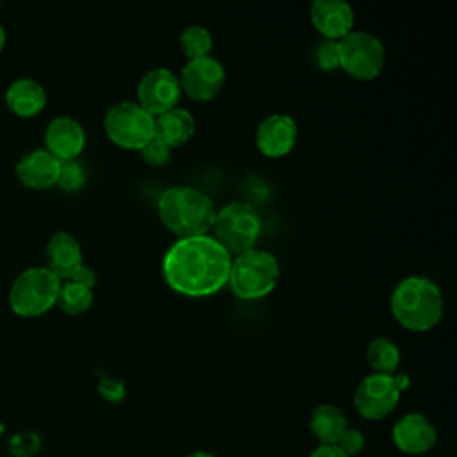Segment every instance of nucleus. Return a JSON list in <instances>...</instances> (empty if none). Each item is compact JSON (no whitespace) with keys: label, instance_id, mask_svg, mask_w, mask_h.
Returning a JSON list of instances; mask_svg holds the SVG:
<instances>
[{"label":"nucleus","instance_id":"obj_6","mask_svg":"<svg viewBox=\"0 0 457 457\" xmlns=\"http://www.w3.org/2000/svg\"><path fill=\"white\" fill-rule=\"evenodd\" d=\"M61 280L46 266H32L21 271L11 289V309L23 318H34L45 314L55 305Z\"/></svg>","mask_w":457,"mask_h":457},{"label":"nucleus","instance_id":"obj_10","mask_svg":"<svg viewBox=\"0 0 457 457\" xmlns=\"http://www.w3.org/2000/svg\"><path fill=\"white\" fill-rule=\"evenodd\" d=\"M225 68L223 64L212 57H198V59H187L184 64L179 82L180 89L191 98L198 102H207L212 100L221 87L225 86Z\"/></svg>","mask_w":457,"mask_h":457},{"label":"nucleus","instance_id":"obj_28","mask_svg":"<svg viewBox=\"0 0 457 457\" xmlns=\"http://www.w3.org/2000/svg\"><path fill=\"white\" fill-rule=\"evenodd\" d=\"M364 445H366V441H364L362 432L357 430V428H350V427L341 434V437H339L337 443H336V446H337L346 457H355V455L362 453Z\"/></svg>","mask_w":457,"mask_h":457},{"label":"nucleus","instance_id":"obj_26","mask_svg":"<svg viewBox=\"0 0 457 457\" xmlns=\"http://www.w3.org/2000/svg\"><path fill=\"white\" fill-rule=\"evenodd\" d=\"M314 59L321 70L332 71L339 68V45L332 39H323L314 48Z\"/></svg>","mask_w":457,"mask_h":457},{"label":"nucleus","instance_id":"obj_20","mask_svg":"<svg viewBox=\"0 0 457 457\" xmlns=\"http://www.w3.org/2000/svg\"><path fill=\"white\" fill-rule=\"evenodd\" d=\"M309 428L320 445H336L341 434L348 428V421L339 407L332 403H321L312 409Z\"/></svg>","mask_w":457,"mask_h":457},{"label":"nucleus","instance_id":"obj_4","mask_svg":"<svg viewBox=\"0 0 457 457\" xmlns=\"http://www.w3.org/2000/svg\"><path fill=\"white\" fill-rule=\"evenodd\" d=\"M278 275L277 257L268 250L252 248L232 259L228 286L241 300H257L275 289Z\"/></svg>","mask_w":457,"mask_h":457},{"label":"nucleus","instance_id":"obj_15","mask_svg":"<svg viewBox=\"0 0 457 457\" xmlns=\"http://www.w3.org/2000/svg\"><path fill=\"white\" fill-rule=\"evenodd\" d=\"M45 145L46 150L59 161L77 159V155L84 150L86 132L75 118L57 116L46 125Z\"/></svg>","mask_w":457,"mask_h":457},{"label":"nucleus","instance_id":"obj_2","mask_svg":"<svg viewBox=\"0 0 457 457\" xmlns=\"http://www.w3.org/2000/svg\"><path fill=\"white\" fill-rule=\"evenodd\" d=\"M161 221L179 239L205 236L212 230L216 207L214 202L200 189L191 186H171L157 200Z\"/></svg>","mask_w":457,"mask_h":457},{"label":"nucleus","instance_id":"obj_31","mask_svg":"<svg viewBox=\"0 0 457 457\" xmlns=\"http://www.w3.org/2000/svg\"><path fill=\"white\" fill-rule=\"evenodd\" d=\"M309 457H346L336 445H318Z\"/></svg>","mask_w":457,"mask_h":457},{"label":"nucleus","instance_id":"obj_33","mask_svg":"<svg viewBox=\"0 0 457 457\" xmlns=\"http://www.w3.org/2000/svg\"><path fill=\"white\" fill-rule=\"evenodd\" d=\"M4 45H5V30H4V27L0 25V50L4 48Z\"/></svg>","mask_w":457,"mask_h":457},{"label":"nucleus","instance_id":"obj_16","mask_svg":"<svg viewBox=\"0 0 457 457\" xmlns=\"http://www.w3.org/2000/svg\"><path fill=\"white\" fill-rule=\"evenodd\" d=\"M61 170V161L46 148H36L21 155L16 162L18 180L30 189H48L55 186Z\"/></svg>","mask_w":457,"mask_h":457},{"label":"nucleus","instance_id":"obj_27","mask_svg":"<svg viewBox=\"0 0 457 457\" xmlns=\"http://www.w3.org/2000/svg\"><path fill=\"white\" fill-rule=\"evenodd\" d=\"M139 154H141V157H143V161L145 162H148V164H152V166H162V164H166L168 161H170V152H171V148H168L159 137H152L143 148H139L137 150Z\"/></svg>","mask_w":457,"mask_h":457},{"label":"nucleus","instance_id":"obj_21","mask_svg":"<svg viewBox=\"0 0 457 457\" xmlns=\"http://www.w3.org/2000/svg\"><path fill=\"white\" fill-rule=\"evenodd\" d=\"M400 348L387 337H375L366 348V361L373 373L395 375L400 366Z\"/></svg>","mask_w":457,"mask_h":457},{"label":"nucleus","instance_id":"obj_12","mask_svg":"<svg viewBox=\"0 0 457 457\" xmlns=\"http://www.w3.org/2000/svg\"><path fill=\"white\" fill-rule=\"evenodd\" d=\"M298 139L296 121L284 112H275L266 116L255 132V143L261 154L266 157H284L287 155Z\"/></svg>","mask_w":457,"mask_h":457},{"label":"nucleus","instance_id":"obj_23","mask_svg":"<svg viewBox=\"0 0 457 457\" xmlns=\"http://www.w3.org/2000/svg\"><path fill=\"white\" fill-rule=\"evenodd\" d=\"M180 50L187 59H198L211 55L212 48V36L202 25H187L180 32Z\"/></svg>","mask_w":457,"mask_h":457},{"label":"nucleus","instance_id":"obj_25","mask_svg":"<svg viewBox=\"0 0 457 457\" xmlns=\"http://www.w3.org/2000/svg\"><path fill=\"white\" fill-rule=\"evenodd\" d=\"M39 448H41V437L37 432H32V430L18 432L9 441V452L14 457H32L39 452Z\"/></svg>","mask_w":457,"mask_h":457},{"label":"nucleus","instance_id":"obj_11","mask_svg":"<svg viewBox=\"0 0 457 457\" xmlns=\"http://www.w3.org/2000/svg\"><path fill=\"white\" fill-rule=\"evenodd\" d=\"M180 95L179 77L164 66L148 70L137 84V104L152 116H159L177 107Z\"/></svg>","mask_w":457,"mask_h":457},{"label":"nucleus","instance_id":"obj_7","mask_svg":"<svg viewBox=\"0 0 457 457\" xmlns=\"http://www.w3.org/2000/svg\"><path fill=\"white\" fill-rule=\"evenodd\" d=\"M154 121L155 116L137 102L121 100L105 112L104 129L114 145L127 150H139L154 137Z\"/></svg>","mask_w":457,"mask_h":457},{"label":"nucleus","instance_id":"obj_30","mask_svg":"<svg viewBox=\"0 0 457 457\" xmlns=\"http://www.w3.org/2000/svg\"><path fill=\"white\" fill-rule=\"evenodd\" d=\"M68 280L77 282V284H80V286H84V287L93 289V286L96 284V275H95L93 268H89L87 264L82 262V264L73 271V275H71Z\"/></svg>","mask_w":457,"mask_h":457},{"label":"nucleus","instance_id":"obj_14","mask_svg":"<svg viewBox=\"0 0 457 457\" xmlns=\"http://www.w3.org/2000/svg\"><path fill=\"white\" fill-rule=\"evenodd\" d=\"M311 23L325 37L332 41L343 39L353 30L355 14L345 0H314L311 4Z\"/></svg>","mask_w":457,"mask_h":457},{"label":"nucleus","instance_id":"obj_3","mask_svg":"<svg viewBox=\"0 0 457 457\" xmlns=\"http://www.w3.org/2000/svg\"><path fill=\"white\" fill-rule=\"evenodd\" d=\"M443 295L436 282L421 275L402 278L391 293V312L407 330L427 332L443 316Z\"/></svg>","mask_w":457,"mask_h":457},{"label":"nucleus","instance_id":"obj_5","mask_svg":"<svg viewBox=\"0 0 457 457\" xmlns=\"http://www.w3.org/2000/svg\"><path fill=\"white\" fill-rule=\"evenodd\" d=\"M214 239L232 255H241L252 248L261 234L259 212L246 202H230L216 211Z\"/></svg>","mask_w":457,"mask_h":457},{"label":"nucleus","instance_id":"obj_29","mask_svg":"<svg viewBox=\"0 0 457 457\" xmlns=\"http://www.w3.org/2000/svg\"><path fill=\"white\" fill-rule=\"evenodd\" d=\"M98 391L100 395L109 400V402H120L125 396V386L120 380H112V378H104L98 384Z\"/></svg>","mask_w":457,"mask_h":457},{"label":"nucleus","instance_id":"obj_19","mask_svg":"<svg viewBox=\"0 0 457 457\" xmlns=\"http://www.w3.org/2000/svg\"><path fill=\"white\" fill-rule=\"evenodd\" d=\"M5 104L16 116L30 118L43 111L46 104V91L37 80L21 77L12 80L7 87Z\"/></svg>","mask_w":457,"mask_h":457},{"label":"nucleus","instance_id":"obj_22","mask_svg":"<svg viewBox=\"0 0 457 457\" xmlns=\"http://www.w3.org/2000/svg\"><path fill=\"white\" fill-rule=\"evenodd\" d=\"M55 303L68 314H82L93 305V289L66 280L59 287Z\"/></svg>","mask_w":457,"mask_h":457},{"label":"nucleus","instance_id":"obj_17","mask_svg":"<svg viewBox=\"0 0 457 457\" xmlns=\"http://www.w3.org/2000/svg\"><path fill=\"white\" fill-rule=\"evenodd\" d=\"M82 264V248L75 236L55 232L46 243V268L59 278L68 280Z\"/></svg>","mask_w":457,"mask_h":457},{"label":"nucleus","instance_id":"obj_24","mask_svg":"<svg viewBox=\"0 0 457 457\" xmlns=\"http://www.w3.org/2000/svg\"><path fill=\"white\" fill-rule=\"evenodd\" d=\"M55 184L64 191L80 189L86 184V168L77 159L61 161V170Z\"/></svg>","mask_w":457,"mask_h":457},{"label":"nucleus","instance_id":"obj_18","mask_svg":"<svg viewBox=\"0 0 457 457\" xmlns=\"http://www.w3.org/2000/svg\"><path fill=\"white\" fill-rule=\"evenodd\" d=\"M195 129L196 123L193 114L182 107H173L155 116L154 121V136L159 137L168 148L186 145L193 137Z\"/></svg>","mask_w":457,"mask_h":457},{"label":"nucleus","instance_id":"obj_9","mask_svg":"<svg viewBox=\"0 0 457 457\" xmlns=\"http://www.w3.org/2000/svg\"><path fill=\"white\" fill-rule=\"evenodd\" d=\"M400 389L393 375L370 373L355 387L353 405L357 412L371 421L389 416L400 400Z\"/></svg>","mask_w":457,"mask_h":457},{"label":"nucleus","instance_id":"obj_8","mask_svg":"<svg viewBox=\"0 0 457 457\" xmlns=\"http://www.w3.org/2000/svg\"><path fill=\"white\" fill-rule=\"evenodd\" d=\"M339 45V68L357 80H371L380 75L386 64L384 43L371 32L352 30Z\"/></svg>","mask_w":457,"mask_h":457},{"label":"nucleus","instance_id":"obj_32","mask_svg":"<svg viewBox=\"0 0 457 457\" xmlns=\"http://www.w3.org/2000/svg\"><path fill=\"white\" fill-rule=\"evenodd\" d=\"M186 457H214V455H212V453H209V452H204V450H196V452L187 453Z\"/></svg>","mask_w":457,"mask_h":457},{"label":"nucleus","instance_id":"obj_1","mask_svg":"<svg viewBox=\"0 0 457 457\" xmlns=\"http://www.w3.org/2000/svg\"><path fill=\"white\" fill-rule=\"evenodd\" d=\"M232 257L209 234L177 239L162 257L168 286L186 296H209L228 282Z\"/></svg>","mask_w":457,"mask_h":457},{"label":"nucleus","instance_id":"obj_13","mask_svg":"<svg viewBox=\"0 0 457 457\" xmlns=\"http://www.w3.org/2000/svg\"><path fill=\"white\" fill-rule=\"evenodd\" d=\"M393 443L407 455H423L436 445L437 432L432 421L420 412H407L393 425Z\"/></svg>","mask_w":457,"mask_h":457}]
</instances>
